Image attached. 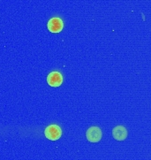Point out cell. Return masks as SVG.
I'll use <instances>...</instances> for the list:
<instances>
[{
  "label": "cell",
  "instance_id": "cell-2",
  "mask_svg": "<svg viewBox=\"0 0 151 160\" xmlns=\"http://www.w3.org/2000/svg\"><path fill=\"white\" fill-rule=\"evenodd\" d=\"M64 28V22L58 17L51 18L48 22V29L51 33H59Z\"/></svg>",
  "mask_w": 151,
  "mask_h": 160
},
{
  "label": "cell",
  "instance_id": "cell-5",
  "mask_svg": "<svg viewBox=\"0 0 151 160\" xmlns=\"http://www.w3.org/2000/svg\"><path fill=\"white\" fill-rule=\"evenodd\" d=\"M112 135L118 141H124L127 136V130L123 126H118L113 128Z\"/></svg>",
  "mask_w": 151,
  "mask_h": 160
},
{
  "label": "cell",
  "instance_id": "cell-4",
  "mask_svg": "<svg viewBox=\"0 0 151 160\" xmlns=\"http://www.w3.org/2000/svg\"><path fill=\"white\" fill-rule=\"evenodd\" d=\"M47 82L51 87H59L63 82V76L59 72H51L48 75Z\"/></svg>",
  "mask_w": 151,
  "mask_h": 160
},
{
  "label": "cell",
  "instance_id": "cell-1",
  "mask_svg": "<svg viewBox=\"0 0 151 160\" xmlns=\"http://www.w3.org/2000/svg\"><path fill=\"white\" fill-rule=\"evenodd\" d=\"M44 134L48 139L51 141H57L62 135V131L59 126L57 125H50L46 128L44 131Z\"/></svg>",
  "mask_w": 151,
  "mask_h": 160
},
{
  "label": "cell",
  "instance_id": "cell-3",
  "mask_svg": "<svg viewBox=\"0 0 151 160\" xmlns=\"http://www.w3.org/2000/svg\"><path fill=\"white\" fill-rule=\"evenodd\" d=\"M86 135L90 142H98L102 139V131L97 127H92L87 131Z\"/></svg>",
  "mask_w": 151,
  "mask_h": 160
}]
</instances>
